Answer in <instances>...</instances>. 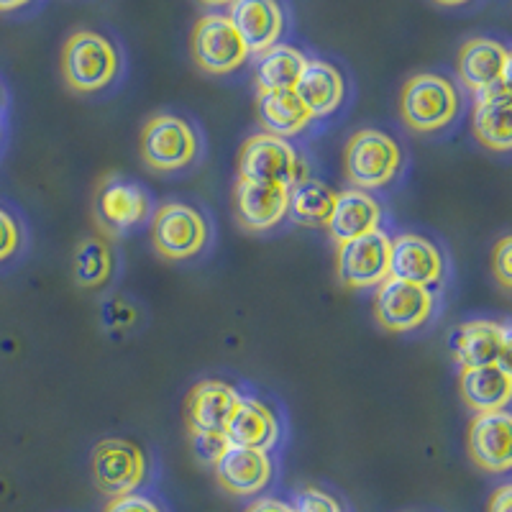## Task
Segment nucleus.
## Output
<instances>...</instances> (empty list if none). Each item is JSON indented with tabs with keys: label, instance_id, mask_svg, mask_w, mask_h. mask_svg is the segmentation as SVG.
Here are the masks:
<instances>
[{
	"label": "nucleus",
	"instance_id": "1",
	"mask_svg": "<svg viewBox=\"0 0 512 512\" xmlns=\"http://www.w3.org/2000/svg\"><path fill=\"white\" fill-rule=\"evenodd\" d=\"M459 108L461 98L456 85L448 77L436 75V72L413 75L405 82L400 95L402 121L420 134H431V131L454 123V118L459 116Z\"/></svg>",
	"mask_w": 512,
	"mask_h": 512
},
{
	"label": "nucleus",
	"instance_id": "2",
	"mask_svg": "<svg viewBox=\"0 0 512 512\" xmlns=\"http://www.w3.org/2000/svg\"><path fill=\"white\" fill-rule=\"evenodd\" d=\"M308 177V164L297 154L295 146L282 136L262 131L244 141L239 154V180L262 182L292 190Z\"/></svg>",
	"mask_w": 512,
	"mask_h": 512
},
{
	"label": "nucleus",
	"instance_id": "3",
	"mask_svg": "<svg viewBox=\"0 0 512 512\" xmlns=\"http://www.w3.org/2000/svg\"><path fill=\"white\" fill-rule=\"evenodd\" d=\"M116 47L98 31H75L62 52L64 80L77 93H98L118 75Z\"/></svg>",
	"mask_w": 512,
	"mask_h": 512
},
{
	"label": "nucleus",
	"instance_id": "4",
	"mask_svg": "<svg viewBox=\"0 0 512 512\" xmlns=\"http://www.w3.org/2000/svg\"><path fill=\"white\" fill-rule=\"evenodd\" d=\"M346 177L356 190H379L390 185L402 167L397 141L377 128H361L346 144Z\"/></svg>",
	"mask_w": 512,
	"mask_h": 512
},
{
	"label": "nucleus",
	"instance_id": "5",
	"mask_svg": "<svg viewBox=\"0 0 512 512\" xmlns=\"http://www.w3.org/2000/svg\"><path fill=\"white\" fill-rule=\"evenodd\" d=\"M200 154V139L195 128L180 116L159 113L146 121L141 131V157L152 169L175 172L190 167Z\"/></svg>",
	"mask_w": 512,
	"mask_h": 512
},
{
	"label": "nucleus",
	"instance_id": "6",
	"mask_svg": "<svg viewBox=\"0 0 512 512\" xmlns=\"http://www.w3.org/2000/svg\"><path fill=\"white\" fill-rule=\"evenodd\" d=\"M392 239L384 231H372L336 246V274L351 290H377L390 277Z\"/></svg>",
	"mask_w": 512,
	"mask_h": 512
},
{
	"label": "nucleus",
	"instance_id": "7",
	"mask_svg": "<svg viewBox=\"0 0 512 512\" xmlns=\"http://www.w3.org/2000/svg\"><path fill=\"white\" fill-rule=\"evenodd\" d=\"M436 308V297L431 287L410 285L402 280H387L374 292V318L390 333L418 331L428 323Z\"/></svg>",
	"mask_w": 512,
	"mask_h": 512
},
{
	"label": "nucleus",
	"instance_id": "8",
	"mask_svg": "<svg viewBox=\"0 0 512 512\" xmlns=\"http://www.w3.org/2000/svg\"><path fill=\"white\" fill-rule=\"evenodd\" d=\"M190 49L192 59L208 75H228V72L239 70L249 57V49L241 41L239 31L233 29L228 16H221V13L200 18L192 29Z\"/></svg>",
	"mask_w": 512,
	"mask_h": 512
},
{
	"label": "nucleus",
	"instance_id": "9",
	"mask_svg": "<svg viewBox=\"0 0 512 512\" xmlns=\"http://www.w3.org/2000/svg\"><path fill=\"white\" fill-rule=\"evenodd\" d=\"M152 244L164 259L185 262L208 244V223L198 210L185 203H167L152 221Z\"/></svg>",
	"mask_w": 512,
	"mask_h": 512
},
{
	"label": "nucleus",
	"instance_id": "10",
	"mask_svg": "<svg viewBox=\"0 0 512 512\" xmlns=\"http://www.w3.org/2000/svg\"><path fill=\"white\" fill-rule=\"evenodd\" d=\"M93 477L103 495H131L146 479L144 451L126 438H105L93 451Z\"/></svg>",
	"mask_w": 512,
	"mask_h": 512
},
{
	"label": "nucleus",
	"instance_id": "11",
	"mask_svg": "<svg viewBox=\"0 0 512 512\" xmlns=\"http://www.w3.org/2000/svg\"><path fill=\"white\" fill-rule=\"evenodd\" d=\"M149 216V198L144 187L111 175L100 185L95 198V221L111 236L131 231Z\"/></svg>",
	"mask_w": 512,
	"mask_h": 512
},
{
	"label": "nucleus",
	"instance_id": "12",
	"mask_svg": "<svg viewBox=\"0 0 512 512\" xmlns=\"http://www.w3.org/2000/svg\"><path fill=\"white\" fill-rule=\"evenodd\" d=\"M446 274V259L431 239L420 233H402L392 239L390 277L410 285H438Z\"/></svg>",
	"mask_w": 512,
	"mask_h": 512
},
{
	"label": "nucleus",
	"instance_id": "13",
	"mask_svg": "<svg viewBox=\"0 0 512 512\" xmlns=\"http://www.w3.org/2000/svg\"><path fill=\"white\" fill-rule=\"evenodd\" d=\"M454 356L461 369L510 364V323L466 320L454 333Z\"/></svg>",
	"mask_w": 512,
	"mask_h": 512
},
{
	"label": "nucleus",
	"instance_id": "14",
	"mask_svg": "<svg viewBox=\"0 0 512 512\" xmlns=\"http://www.w3.org/2000/svg\"><path fill=\"white\" fill-rule=\"evenodd\" d=\"M469 456L489 474H505L512 466V415L507 410L477 413L469 425Z\"/></svg>",
	"mask_w": 512,
	"mask_h": 512
},
{
	"label": "nucleus",
	"instance_id": "15",
	"mask_svg": "<svg viewBox=\"0 0 512 512\" xmlns=\"http://www.w3.org/2000/svg\"><path fill=\"white\" fill-rule=\"evenodd\" d=\"M213 469H216L218 484L236 497L259 495L274 477V464L269 451L231 446V443L221 454V459L213 464Z\"/></svg>",
	"mask_w": 512,
	"mask_h": 512
},
{
	"label": "nucleus",
	"instance_id": "16",
	"mask_svg": "<svg viewBox=\"0 0 512 512\" xmlns=\"http://www.w3.org/2000/svg\"><path fill=\"white\" fill-rule=\"evenodd\" d=\"M459 77L474 95L510 88V52L500 41L472 39L459 52Z\"/></svg>",
	"mask_w": 512,
	"mask_h": 512
},
{
	"label": "nucleus",
	"instance_id": "17",
	"mask_svg": "<svg viewBox=\"0 0 512 512\" xmlns=\"http://www.w3.org/2000/svg\"><path fill=\"white\" fill-rule=\"evenodd\" d=\"M241 392L223 379H205L190 390L185 402L187 431L195 433H223L239 405Z\"/></svg>",
	"mask_w": 512,
	"mask_h": 512
},
{
	"label": "nucleus",
	"instance_id": "18",
	"mask_svg": "<svg viewBox=\"0 0 512 512\" xmlns=\"http://www.w3.org/2000/svg\"><path fill=\"white\" fill-rule=\"evenodd\" d=\"M287 200H290V190H285V187L236 180V187H233V216L246 231H272L274 226H280L285 221Z\"/></svg>",
	"mask_w": 512,
	"mask_h": 512
},
{
	"label": "nucleus",
	"instance_id": "19",
	"mask_svg": "<svg viewBox=\"0 0 512 512\" xmlns=\"http://www.w3.org/2000/svg\"><path fill=\"white\" fill-rule=\"evenodd\" d=\"M228 21L239 31L249 54L267 52L285 29V13L277 0H233Z\"/></svg>",
	"mask_w": 512,
	"mask_h": 512
},
{
	"label": "nucleus",
	"instance_id": "20",
	"mask_svg": "<svg viewBox=\"0 0 512 512\" xmlns=\"http://www.w3.org/2000/svg\"><path fill=\"white\" fill-rule=\"evenodd\" d=\"M379 223H382V205L367 190H344L336 192V203L326 228L333 244L341 246L377 231Z\"/></svg>",
	"mask_w": 512,
	"mask_h": 512
},
{
	"label": "nucleus",
	"instance_id": "21",
	"mask_svg": "<svg viewBox=\"0 0 512 512\" xmlns=\"http://www.w3.org/2000/svg\"><path fill=\"white\" fill-rule=\"evenodd\" d=\"M461 400L474 413H497L507 410L512 395L510 364H489V367L461 369L459 377Z\"/></svg>",
	"mask_w": 512,
	"mask_h": 512
},
{
	"label": "nucleus",
	"instance_id": "22",
	"mask_svg": "<svg viewBox=\"0 0 512 512\" xmlns=\"http://www.w3.org/2000/svg\"><path fill=\"white\" fill-rule=\"evenodd\" d=\"M295 95L303 100V105L313 118L328 116L344 103V75L333 64L323 62V59H308L295 82Z\"/></svg>",
	"mask_w": 512,
	"mask_h": 512
},
{
	"label": "nucleus",
	"instance_id": "23",
	"mask_svg": "<svg viewBox=\"0 0 512 512\" xmlns=\"http://www.w3.org/2000/svg\"><path fill=\"white\" fill-rule=\"evenodd\" d=\"M226 438L231 446L269 451L280 438V420L264 402L241 397L226 425Z\"/></svg>",
	"mask_w": 512,
	"mask_h": 512
},
{
	"label": "nucleus",
	"instance_id": "24",
	"mask_svg": "<svg viewBox=\"0 0 512 512\" xmlns=\"http://www.w3.org/2000/svg\"><path fill=\"white\" fill-rule=\"evenodd\" d=\"M510 88H495L477 95L474 103L472 131L477 141L492 152H510L512 123H510Z\"/></svg>",
	"mask_w": 512,
	"mask_h": 512
},
{
	"label": "nucleus",
	"instance_id": "25",
	"mask_svg": "<svg viewBox=\"0 0 512 512\" xmlns=\"http://www.w3.org/2000/svg\"><path fill=\"white\" fill-rule=\"evenodd\" d=\"M256 116L267 128V134L290 139L297 136L303 128L310 126L313 116L297 98L295 90H274V93L256 95Z\"/></svg>",
	"mask_w": 512,
	"mask_h": 512
},
{
	"label": "nucleus",
	"instance_id": "26",
	"mask_svg": "<svg viewBox=\"0 0 512 512\" xmlns=\"http://www.w3.org/2000/svg\"><path fill=\"white\" fill-rule=\"evenodd\" d=\"M305 57L300 49L287 44H274L267 52L259 54L256 62V88L259 93H274V90H295V82L303 72Z\"/></svg>",
	"mask_w": 512,
	"mask_h": 512
},
{
	"label": "nucleus",
	"instance_id": "27",
	"mask_svg": "<svg viewBox=\"0 0 512 512\" xmlns=\"http://www.w3.org/2000/svg\"><path fill=\"white\" fill-rule=\"evenodd\" d=\"M333 203H336V190L318 180L297 182L290 190V200H287V216L300 226L326 228L328 218H331Z\"/></svg>",
	"mask_w": 512,
	"mask_h": 512
},
{
	"label": "nucleus",
	"instance_id": "28",
	"mask_svg": "<svg viewBox=\"0 0 512 512\" xmlns=\"http://www.w3.org/2000/svg\"><path fill=\"white\" fill-rule=\"evenodd\" d=\"M72 272L80 287H103L113 274V251L108 241L98 236L80 241L72 259Z\"/></svg>",
	"mask_w": 512,
	"mask_h": 512
},
{
	"label": "nucleus",
	"instance_id": "29",
	"mask_svg": "<svg viewBox=\"0 0 512 512\" xmlns=\"http://www.w3.org/2000/svg\"><path fill=\"white\" fill-rule=\"evenodd\" d=\"M292 512H344V507L338 505L336 497L318 487L300 489L292 500Z\"/></svg>",
	"mask_w": 512,
	"mask_h": 512
},
{
	"label": "nucleus",
	"instance_id": "30",
	"mask_svg": "<svg viewBox=\"0 0 512 512\" xmlns=\"http://www.w3.org/2000/svg\"><path fill=\"white\" fill-rule=\"evenodd\" d=\"M190 446L192 454L200 464H216L221 454L228 448V438L223 433H190Z\"/></svg>",
	"mask_w": 512,
	"mask_h": 512
},
{
	"label": "nucleus",
	"instance_id": "31",
	"mask_svg": "<svg viewBox=\"0 0 512 512\" xmlns=\"http://www.w3.org/2000/svg\"><path fill=\"white\" fill-rule=\"evenodd\" d=\"M510 254H512V239L510 236H502L495 246V254H492V272H495V277H497V282H500L502 290H510L512 287Z\"/></svg>",
	"mask_w": 512,
	"mask_h": 512
},
{
	"label": "nucleus",
	"instance_id": "32",
	"mask_svg": "<svg viewBox=\"0 0 512 512\" xmlns=\"http://www.w3.org/2000/svg\"><path fill=\"white\" fill-rule=\"evenodd\" d=\"M18 244H21V228L13 221L11 213L0 210V262L11 259L18 251Z\"/></svg>",
	"mask_w": 512,
	"mask_h": 512
},
{
	"label": "nucleus",
	"instance_id": "33",
	"mask_svg": "<svg viewBox=\"0 0 512 512\" xmlns=\"http://www.w3.org/2000/svg\"><path fill=\"white\" fill-rule=\"evenodd\" d=\"M105 512H164L152 497L144 495H121V497H111V502L105 505Z\"/></svg>",
	"mask_w": 512,
	"mask_h": 512
},
{
	"label": "nucleus",
	"instance_id": "34",
	"mask_svg": "<svg viewBox=\"0 0 512 512\" xmlns=\"http://www.w3.org/2000/svg\"><path fill=\"white\" fill-rule=\"evenodd\" d=\"M246 512H292V507L277 497H259L246 507Z\"/></svg>",
	"mask_w": 512,
	"mask_h": 512
},
{
	"label": "nucleus",
	"instance_id": "35",
	"mask_svg": "<svg viewBox=\"0 0 512 512\" xmlns=\"http://www.w3.org/2000/svg\"><path fill=\"white\" fill-rule=\"evenodd\" d=\"M512 510V487L510 484H502L500 489H495V495L489 500V512H510Z\"/></svg>",
	"mask_w": 512,
	"mask_h": 512
},
{
	"label": "nucleus",
	"instance_id": "36",
	"mask_svg": "<svg viewBox=\"0 0 512 512\" xmlns=\"http://www.w3.org/2000/svg\"><path fill=\"white\" fill-rule=\"evenodd\" d=\"M26 3H31V0H0V13H8V11H16V8H24Z\"/></svg>",
	"mask_w": 512,
	"mask_h": 512
},
{
	"label": "nucleus",
	"instance_id": "37",
	"mask_svg": "<svg viewBox=\"0 0 512 512\" xmlns=\"http://www.w3.org/2000/svg\"><path fill=\"white\" fill-rule=\"evenodd\" d=\"M441 6H461V3H469V0H436Z\"/></svg>",
	"mask_w": 512,
	"mask_h": 512
},
{
	"label": "nucleus",
	"instance_id": "38",
	"mask_svg": "<svg viewBox=\"0 0 512 512\" xmlns=\"http://www.w3.org/2000/svg\"><path fill=\"white\" fill-rule=\"evenodd\" d=\"M203 3H208V6H226L228 3V6H231L233 0H203Z\"/></svg>",
	"mask_w": 512,
	"mask_h": 512
},
{
	"label": "nucleus",
	"instance_id": "39",
	"mask_svg": "<svg viewBox=\"0 0 512 512\" xmlns=\"http://www.w3.org/2000/svg\"><path fill=\"white\" fill-rule=\"evenodd\" d=\"M0 105H3V95H0Z\"/></svg>",
	"mask_w": 512,
	"mask_h": 512
}]
</instances>
